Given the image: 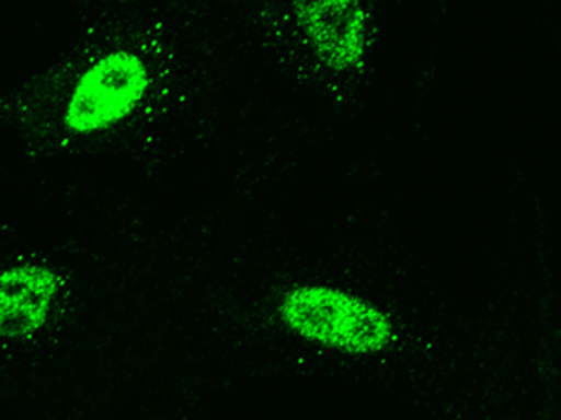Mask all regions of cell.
Listing matches in <instances>:
<instances>
[{"mask_svg":"<svg viewBox=\"0 0 561 420\" xmlns=\"http://www.w3.org/2000/svg\"><path fill=\"white\" fill-rule=\"evenodd\" d=\"M150 90L147 60L131 47H111L77 71L62 100L60 128L76 139L111 133L134 118Z\"/></svg>","mask_w":561,"mask_h":420,"instance_id":"cell-1","label":"cell"},{"mask_svg":"<svg viewBox=\"0 0 561 420\" xmlns=\"http://www.w3.org/2000/svg\"><path fill=\"white\" fill-rule=\"evenodd\" d=\"M279 316L298 337L352 355L380 353L396 342V329L378 306L337 288H293Z\"/></svg>","mask_w":561,"mask_h":420,"instance_id":"cell-2","label":"cell"},{"mask_svg":"<svg viewBox=\"0 0 561 420\" xmlns=\"http://www.w3.org/2000/svg\"><path fill=\"white\" fill-rule=\"evenodd\" d=\"M314 52L337 73H357L369 51V13L362 0H290Z\"/></svg>","mask_w":561,"mask_h":420,"instance_id":"cell-3","label":"cell"}]
</instances>
